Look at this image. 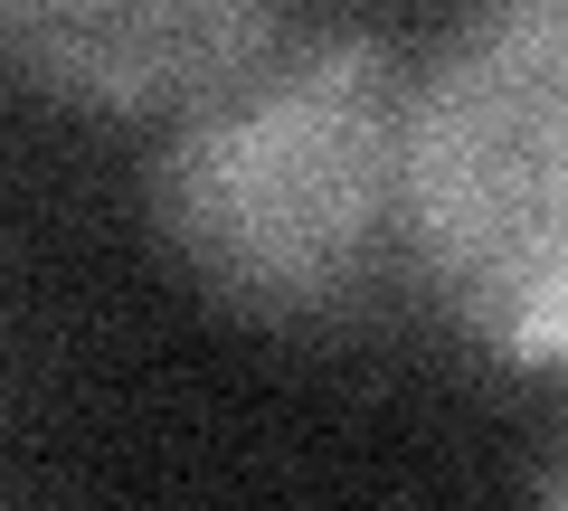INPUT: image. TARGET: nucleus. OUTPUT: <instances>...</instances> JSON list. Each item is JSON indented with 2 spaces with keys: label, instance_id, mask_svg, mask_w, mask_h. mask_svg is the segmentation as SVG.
<instances>
[{
  "label": "nucleus",
  "instance_id": "nucleus-1",
  "mask_svg": "<svg viewBox=\"0 0 568 511\" xmlns=\"http://www.w3.org/2000/svg\"><path fill=\"white\" fill-rule=\"evenodd\" d=\"M417 76L379 29H275L152 152V227L246 323H351L407 275Z\"/></svg>",
  "mask_w": 568,
  "mask_h": 511
},
{
  "label": "nucleus",
  "instance_id": "nucleus-2",
  "mask_svg": "<svg viewBox=\"0 0 568 511\" xmlns=\"http://www.w3.org/2000/svg\"><path fill=\"white\" fill-rule=\"evenodd\" d=\"M407 275L484 360L568 379V0H493L417 67Z\"/></svg>",
  "mask_w": 568,
  "mask_h": 511
},
{
  "label": "nucleus",
  "instance_id": "nucleus-3",
  "mask_svg": "<svg viewBox=\"0 0 568 511\" xmlns=\"http://www.w3.org/2000/svg\"><path fill=\"white\" fill-rule=\"evenodd\" d=\"M284 29V0H0V58L85 114H181Z\"/></svg>",
  "mask_w": 568,
  "mask_h": 511
},
{
  "label": "nucleus",
  "instance_id": "nucleus-4",
  "mask_svg": "<svg viewBox=\"0 0 568 511\" xmlns=\"http://www.w3.org/2000/svg\"><path fill=\"white\" fill-rule=\"evenodd\" d=\"M540 511H568V446H559V464H549V483H540Z\"/></svg>",
  "mask_w": 568,
  "mask_h": 511
}]
</instances>
